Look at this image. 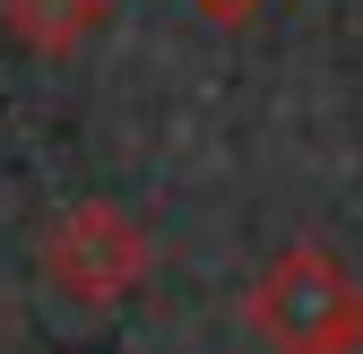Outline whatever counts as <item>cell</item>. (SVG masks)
I'll list each match as a JSON object with an SVG mask.
<instances>
[{
  "label": "cell",
  "mask_w": 363,
  "mask_h": 354,
  "mask_svg": "<svg viewBox=\"0 0 363 354\" xmlns=\"http://www.w3.org/2000/svg\"><path fill=\"white\" fill-rule=\"evenodd\" d=\"M199 9H208V18H242L251 0H199Z\"/></svg>",
  "instance_id": "cell-5"
},
{
  "label": "cell",
  "mask_w": 363,
  "mask_h": 354,
  "mask_svg": "<svg viewBox=\"0 0 363 354\" xmlns=\"http://www.w3.org/2000/svg\"><path fill=\"white\" fill-rule=\"evenodd\" d=\"M104 18H113V0H0V26H9L26 52H43V61L86 52Z\"/></svg>",
  "instance_id": "cell-3"
},
{
  "label": "cell",
  "mask_w": 363,
  "mask_h": 354,
  "mask_svg": "<svg viewBox=\"0 0 363 354\" xmlns=\"http://www.w3.org/2000/svg\"><path fill=\"white\" fill-rule=\"evenodd\" d=\"M43 277H52V294H69L78 312H113V302H130L147 277H156V242L130 207L113 199H78L52 216V234H43Z\"/></svg>",
  "instance_id": "cell-1"
},
{
  "label": "cell",
  "mask_w": 363,
  "mask_h": 354,
  "mask_svg": "<svg viewBox=\"0 0 363 354\" xmlns=\"http://www.w3.org/2000/svg\"><path fill=\"white\" fill-rule=\"evenodd\" d=\"M320 354H363V312H354V320H346V329H337V337H329Z\"/></svg>",
  "instance_id": "cell-4"
},
{
  "label": "cell",
  "mask_w": 363,
  "mask_h": 354,
  "mask_svg": "<svg viewBox=\"0 0 363 354\" xmlns=\"http://www.w3.org/2000/svg\"><path fill=\"white\" fill-rule=\"evenodd\" d=\"M354 312H363V285H354V268H346L329 242H286L259 268L251 302H242V320L277 346V354H320Z\"/></svg>",
  "instance_id": "cell-2"
}]
</instances>
